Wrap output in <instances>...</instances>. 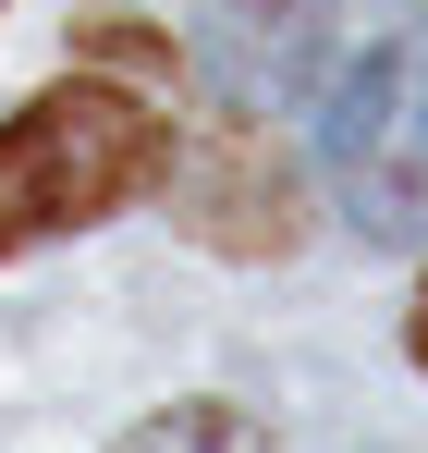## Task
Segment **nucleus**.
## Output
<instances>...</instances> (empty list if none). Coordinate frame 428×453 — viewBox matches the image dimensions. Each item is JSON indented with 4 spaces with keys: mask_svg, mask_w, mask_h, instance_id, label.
<instances>
[{
    "mask_svg": "<svg viewBox=\"0 0 428 453\" xmlns=\"http://www.w3.org/2000/svg\"><path fill=\"white\" fill-rule=\"evenodd\" d=\"M159 172H172V111H147L123 86H86V74L25 98L0 123V257L135 209Z\"/></svg>",
    "mask_w": 428,
    "mask_h": 453,
    "instance_id": "obj_1",
    "label": "nucleus"
},
{
    "mask_svg": "<svg viewBox=\"0 0 428 453\" xmlns=\"http://www.w3.org/2000/svg\"><path fill=\"white\" fill-rule=\"evenodd\" d=\"M331 196L367 245H417L428 233V98H417V37H379L355 74H331L318 111Z\"/></svg>",
    "mask_w": 428,
    "mask_h": 453,
    "instance_id": "obj_2",
    "label": "nucleus"
},
{
    "mask_svg": "<svg viewBox=\"0 0 428 453\" xmlns=\"http://www.w3.org/2000/svg\"><path fill=\"white\" fill-rule=\"evenodd\" d=\"M343 0H196V62L220 74L233 111H294L331 86Z\"/></svg>",
    "mask_w": 428,
    "mask_h": 453,
    "instance_id": "obj_3",
    "label": "nucleus"
},
{
    "mask_svg": "<svg viewBox=\"0 0 428 453\" xmlns=\"http://www.w3.org/2000/svg\"><path fill=\"white\" fill-rule=\"evenodd\" d=\"M111 453H270V429L245 417V404H220V392H196V404H159V417H135Z\"/></svg>",
    "mask_w": 428,
    "mask_h": 453,
    "instance_id": "obj_4",
    "label": "nucleus"
},
{
    "mask_svg": "<svg viewBox=\"0 0 428 453\" xmlns=\"http://www.w3.org/2000/svg\"><path fill=\"white\" fill-rule=\"evenodd\" d=\"M417 98H428V25H417Z\"/></svg>",
    "mask_w": 428,
    "mask_h": 453,
    "instance_id": "obj_5",
    "label": "nucleus"
},
{
    "mask_svg": "<svg viewBox=\"0 0 428 453\" xmlns=\"http://www.w3.org/2000/svg\"><path fill=\"white\" fill-rule=\"evenodd\" d=\"M417 356H428V295H417Z\"/></svg>",
    "mask_w": 428,
    "mask_h": 453,
    "instance_id": "obj_6",
    "label": "nucleus"
}]
</instances>
